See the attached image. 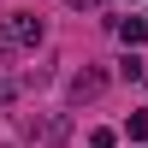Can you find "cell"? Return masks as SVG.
<instances>
[{
  "label": "cell",
  "mask_w": 148,
  "mask_h": 148,
  "mask_svg": "<svg viewBox=\"0 0 148 148\" xmlns=\"http://www.w3.org/2000/svg\"><path fill=\"white\" fill-rule=\"evenodd\" d=\"M119 136H130L136 148H148V113H130L125 125H119Z\"/></svg>",
  "instance_id": "cell-5"
},
{
  "label": "cell",
  "mask_w": 148,
  "mask_h": 148,
  "mask_svg": "<svg viewBox=\"0 0 148 148\" xmlns=\"http://www.w3.org/2000/svg\"><path fill=\"white\" fill-rule=\"evenodd\" d=\"M71 6H101V0H71Z\"/></svg>",
  "instance_id": "cell-9"
},
{
  "label": "cell",
  "mask_w": 148,
  "mask_h": 148,
  "mask_svg": "<svg viewBox=\"0 0 148 148\" xmlns=\"http://www.w3.org/2000/svg\"><path fill=\"white\" fill-rule=\"evenodd\" d=\"M113 142H119V130H107V125H101V130H89V148H113Z\"/></svg>",
  "instance_id": "cell-7"
},
{
  "label": "cell",
  "mask_w": 148,
  "mask_h": 148,
  "mask_svg": "<svg viewBox=\"0 0 148 148\" xmlns=\"http://www.w3.org/2000/svg\"><path fill=\"white\" fill-rule=\"evenodd\" d=\"M42 36H47V24L36 18V12H12L6 30H0V47H36Z\"/></svg>",
  "instance_id": "cell-1"
},
{
  "label": "cell",
  "mask_w": 148,
  "mask_h": 148,
  "mask_svg": "<svg viewBox=\"0 0 148 148\" xmlns=\"http://www.w3.org/2000/svg\"><path fill=\"white\" fill-rule=\"evenodd\" d=\"M65 130H71L65 113H42V119H30V142H42V148H59V142H65Z\"/></svg>",
  "instance_id": "cell-2"
},
{
  "label": "cell",
  "mask_w": 148,
  "mask_h": 148,
  "mask_svg": "<svg viewBox=\"0 0 148 148\" xmlns=\"http://www.w3.org/2000/svg\"><path fill=\"white\" fill-rule=\"evenodd\" d=\"M119 77H148V65H142L136 53H125V65H119Z\"/></svg>",
  "instance_id": "cell-6"
},
{
  "label": "cell",
  "mask_w": 148,
  "mask_h": 148,
  "mask_svg": "<svg viewBox=\"0 0 148 148\" xmlns=\"http://www.w3.org/2000/svg\"><path fill=\"white\" fill-rule=\"evenodd\" d=\"M6 101H12V77L0 71V107H6Z\"/></svg>",
  "instance_id": "cell-8"
},
{
  "label": "cell",
  "mask_w": 148,
  "mask_h": 148,
  "mask_svg": "<svg viewBox=\"0 0 148 148\" xmlns=\"http://www.w3.org/2000/svg\"><path fill=\"white\" fill-rule=\"evenodd\" d=\"M101 89H107V71H95V65L71 77V101H77V107H83V101H95V95H101Z\"/></svg>",
  "instance_id": "cell-3"
},
{
  "label": "cell",
  "mask_w": 148,
  "mask_h": 148,
  "mask_svg": "<svg viewBox=\"0 0 148 148\" xmlns=\"http://www.w3.org/2000/svg\"><path fill=\"white\" fill-rule=\"evenodd\" d=\"M119 42H125L130 53H136V47L148 42V18H125V24H119Z\"/></svg>",
  "instance_id": "cell-4"
}]
</instances>
